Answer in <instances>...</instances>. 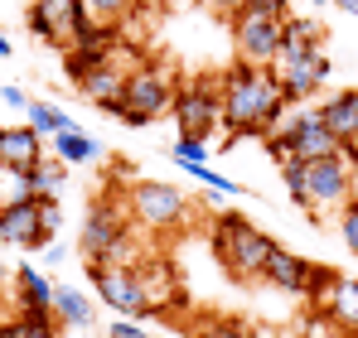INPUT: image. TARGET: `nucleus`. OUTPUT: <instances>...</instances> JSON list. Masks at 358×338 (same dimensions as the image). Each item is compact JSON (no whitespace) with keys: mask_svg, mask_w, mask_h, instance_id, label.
Wrapping results in <instances>:
<instances>
[{"mask_svg":"<svg viewBox=\"0 0 358 338\" xmlns=\"http://www.w3.org/2000/svg\"><path fill=\"white\" fill-rule=\"evenodd\" d=\"M10 54H15V44H10V39L0 34V58H10Z\"/></svg>","mask_w":358,"mask_h":338,"instance_id":"ea45409f","label":"nucleus"},{"mask_svg":"<svg viewBox=\"0 0 358 338\" xmlns=\"http://www.w3.org/2000/svg\"><path fill=\"white\" fill-rule=\"evenodd\" d=\"M266 155L276 160L281 169H291V165H300V150H296V140L286 135V126H276L271 135H266Z\"/></svg>","mask_w":358,"mask_h":338,"instance_id":"bb28decb","label":"nucleus"},{"mask_svg":"<svg viewBox=\"0 0 358 338\" xmlns=\"http://www.w3.org/2000/svg\"><path fill=\"white\" fill-rule=\"evenodd\" d=\"M281 179H286V193H291V203H296V208H305V213H310V189H305V174H300V165L281 169Z\"/></svg>","mask_w":358,"mask_h":338,"instance_id":"c756f323","label":"nucleus"},{"mask_svg":"<svg viewBox=\"0 0 358 338\" xmlns=\"http://www.w3.org/2000/svg\"><path fill=\"white\" fill-rule=\"evenodd\" d=\"M300 174L310 189V213H339L354 198V165L344 160V150L324 160H300Z\"/></svg>","mask_w":358,"mask_h":338,"instance_id":"423d86ee","label":"nucleus"},{"mask_svg":"<svg viewBox=\"0 0 358 338\" xmlns=\"http://www.w3.org/2000/svg\"><path fill=\"white\" fill-rule=\"evenodd\" d=\"M286 92H281V78L262 63H238L223 73V126H228V140H218L223 150L233 145V135H271L286 116Z\"/></svg>","mask_w":358,"mask_h":338,"instance_id":"f257e3e1","label":"nucleus"},{"mask_svg":"<svg viewBox=\"0 0 358 338\" xmlns=\"http://www.w3.org/2000/svg\"><path fill=\"white\" fill-rule=\"evenodd\" d=\"M121 97H126V107L117 121H126V126H150L155 116L175 112V87H170L165 68H131Z\"/></svg>","mask_w":358,"mask_h":338,"instance_id":"20e7f679","label":"nucleus"},{"mask_svg":"<svg viewBox=\"0 0 358 338\" xmlns=\"http://www.w3.org/2000/svg\"><path fill=\"white\" fill-rule=\"evenodd\" d=\"M271 251H276V242L266 232H257L238 213H218V223H213V256L223 261V271L233 281H262Z\"/></svg>","mask_w":358,"mask_h":338,"instance_id":"f03ea898","label":"nucleus"},{"mask_svg":"<svg viewBox=\"0 0 358 338\" xmlns=\"http://www.w3.org/2000/svg\"><path fill=\"white\" fill-rule=\"evenodd\" d=\"M310 276H315V266H310L305 256H291L286 247H276V251L266 256V271H262V281L286 290V295H305V290H310Z\"/></svg>","mask_w":358,"mask_h":338,"instance_id":"2eb2a0df","label":"nucleus"},{"mask_svg":"<svg viewBox=\"0 0 358 338\" xmlns=\"http://www.w3.org/2000/svg\"><path fill=\"white\" fill-rule=\"evenodd\" d=\"M170 160L175 165H208V145L199 135H179L175 145H170Z\"/></svg>","mask_w":358,"mask_h":338,"instance_id":"cd10ccee","label":"nucleus"},{"mask_svg":"<svg viewBox=\"0 0 358 338\" xmlns=\"http://www.w3.org/2000/svg\"><path fill=\"white\" fill-rule=\"evenodd\" d=\"M5 276H10V271H5V261H0V285H5Z\"/></svg>","mask_w":358,"mask_h":338,"instance_id":"a19ab883","label":"nucleus"},{"mask_svg":"<svg viewBox=\"0 0 358 338\" xmlns=\"http://www.w3.org/2000/svg\"><path fill=\"white\" fill-rule=\"evenodd\" d=\"M320 314H329V324L339 329V334H354L358 338V281H339L329 285V300H324V309Z\"/></svg>","mask_w":358,"mask_h":338,"instance_id":"f3484780","label":"nucleus"},{"mask_svg":"<svg viewBox=\"0 0 358 338\" xmlns=\"http://www.w3.org/2000/svg\"><path fill=\"white\" fill-rule=\"evenodd\" d=\"M320 116H324V126H329L339 140L358 135V87H349V92H334L329 102H320Z\"/></svg>","mask_w":358,"mask_h":338,"instance_id":"a211bd4d","label":"nucleus"},{"mask_svg":"<svg viewBox=\"0 0 358 338\" xmlns=\"http://www.w3.org/2000/svg\"><path fill=\"white\" fill-rule=\"evenodd\" d=\"M44 140L49 135H39L29 121L24 126H0V169H10V174L34 169L44 160Z\"/></svg>","mask_w":358,"mask_h":338,"instance_id":"4468645a","label":"nucleus"},{"mask_svg":"<svg viewBox=\"0 0 358 338\" xmlns=\"http://www.w3.org/2000/svg\"><path fill=\"white\" fill-rule=\"evenodd\" d=\"M54 314H59V329H63V324H73V329H92V319H97L92 300H87L83 290H73V285H54Z\"/></svg>","mask_w":358,"mask_h":338,"instance_id":"6ab92c4d","label":"nucleus"},{"mask_svg":"<svg viewBox=\"0 0 358 338\" xmlns=\"http://www.w3.org/2000/svg\"><path fill=\"white\" fill-rule=\"evenodd\" d=\"M107 338H150V334L141 329V319H126V314H121V319H112Z\"/></svg>","mask_w":358,"mask_h":338,"instance_id":"7c9ffc66","label":"nucleus"},{"mask_svg":"<svg viewBox=\"0 0 358 338\" xmlns=\"http://www.w3.org/2000/svg\"><path fill=\"white\" fill-rule=\"evenodd\" d=\"M194 203H199V208H208V213H228V203H223V193H218V189H208V193H199Z\"/></svg>","mask_w":358,"mask_h":338,"instance_id":"473e14b6","label":"nucleus"},{"mask_svg":"<svg viewBox=\"0 0 358 338\" xmlns=\"http://www.w3.org/2000/svg\"><path fill=\"white\" fill-rule=\"evenodd\" d=\"M63 184H68V160H39V165L29 169V189H34V198H59Z\"/></svg>","mask_w":358,"mask_h":338,"instance_id":"5701e85b","label":"nucleus"},{"mask_svg":"<svg viewBox=\"0 0 358 338\" xmlns=\"http://www.w3.org/2000/svg\"><path fill=\"white\" fill-rule=\"evenodd\" d=\"M121 237H131V213L117 208V203H97V208L83 218V237H78V247H83L87 261H107V251L117 247Z\"/></svg>","mask_w":358,"mask_h":338,"instance_id":"1a4fd4ad","label":"nucleus"},{"mask_svg":"<svg viewBox=\"0 0 358 338\" xmlns=\"http://www.w3.org/2000/svg\"><path fill=\"white\" fill-rule=\"evenodd\" d=\"M334 5H339L344 15H358V0H334Z\"/></svg>","mask_w":358,"mask_h":338,"instance_id":"58836bf2","label":"nucleus"},{"mask_svg":"<svg viewBox=\"0 0 358 338\" xmlns=\"http://www.w3.org/2000/svg\"><path fill=\"white\" fill-rule=\"evenodd\" d=\"M78 92H83L87 102H97V112H102V107H112V102H121V92H126V68H117L112 58H107V63H97V68L78 82Z\"/></svg>","mask_w":358,"mask_h":338,"instance_id":"dca6fc26","label":"nucleus"},{"mask_svg":"<svg viewBox=\"0 0 358 338\" xmlns=\"http://www.w3.org/2000/svg\"><path fill=\"white\" fill-rule=\"evenodd\" d=\"M136 276H141V285H145V295H150V304H155V309H160V300L179 295V290H175V271H170V261H160V256L136 261Z\"/></svg>","mask_w":358,"mask_h":338,"instance_id":"4be33fe9","label":"nucleus"},{"mask_svg":"<svg viewBox=\"0 0 358 338\" xmlns=\"http://www.w3.org/2000/svg\"><path fill=\"white\" fill-rule=\"evenodd\" d=\"M233 44H238L242 63L271 68V58L281 49V15H271V10H238L233 15Z\"/></svg>","mask_w":358,"mask_h":338,"instance_id":"6e6552de","label":"nucleus"},{"mask_svg":"<svg viewBox=\"0 0 358 338\" xmlns=\"http://www.w3.org/2000/svg\"><path fill=\"white\" fill-rule=\"evenodd\" d=\"M0 242L24 247V251H39V247L49 242L44 218H39V198H15V203H0Z\"/></svg>","mask_w":358,"mask_h":338,"instance_id":"9b49d317","label":"nucleus"},{"mask_svg":"<svg viewBox=\"0 0 358 338\" xmlns=\"http://www.w3.org/2000/svg\"><path fill=\"white\" fill-rule=\"evenodd\" d=\"M247 0H213V10H223V15H238Z\"/></svg>","mask_w":358,"mask_h":338,"instance_id":"e433bc0d","label":"nucleus"},{"mask_svg":"<svg viewBox=\"0 0 358 338\" xmlns=\"http://www.w3.org/2000/svg\"><path fill=\"white\" fill-rule=\"evenodd\" d=\"M24 121H29L39 135H54V131H63V126H73V121H68V112L49 107V102H29V107H24Z\"/></svg>","mask_w":358,"mask_h":338,"instance_id":"393cba45","label":"nucleus"},{"mask_svg":"<svg viewBox=\"0 0 358 338\" xmlns=\"http://www.w3.org/2000/svg\"><path fill=\"white\" fill-rule=\"evenodd\" d=\"M87 276H92V285H97V295H102L107 309H117V314H126V319H150V314H155V304H150L145 285H141V276H136V266L87 261Z\"/></svg>","mask_w":358,"mask_h":338,"instance_id":"39448f33","label":"nucleus"},{"mask_svg":"<svg viewBox=\"0 0 358 338\" xmlns=\"http://www.w3.org/2000/svg\"><path fill=\"white\" fill-rule=\"evenodd\" d=\"M0 107H10V112H24V107H29V97H24V87H15V82H5V87H0Z\"/></svg>","mask_w":358,"mask_h":338,"instance_id":"2f4dec72","label":"nucleus"},{"mask_svg":"<svg viewBox=\"0 0 358 338\" xmlns=\"http://www.w3.org/2000/svg\"><path fill=\"white\" fill-rule=\"evenodd\" d=\"M83 10H87L97 24H121V20L136 10V0H83Z\"/></svg>","mask_w":358,"mask_h":338,"instance_id":"a878e982","label":"nucleus"},{"mask_svg":"<svg viewBox=\"0 0 358 338\" xmlns=\"http://www.w3.org/2000/svg\"><path fill=\"white\" fill-rule=\"evenodd\" d=\"M339 232H344V247L358 256V198H349V203L339 208Z\"/></svg>","mask_w":358,"mask_h":338,"instance_id":"c85d7f7f","label":"nucleus"},{"mask_svg":"<svg viewBox=\"0 0 358 338\" xmlns=\"http://www.w3.org/2000/svg\"><path fill=\"white\" fill-rule=\"evenodd\" d=\"M83 15H87L83 0H34V10H29V29H34L39 39H49V44H68Z\"/></svg>","mask_w":358,"mask_h":338,"instance_id":"ddd939ff","label":"nucleus"},{"mask_svg":"<svg viewBox=\"0 0 358 338\" xmlns=\"http://www.w3.org/2000/svg\"><path fill=\"white\" fill-rule=\"evenodd\" d=\"M189 338H252V324H238V319H218V314H203V319H194Z\"/></svg>","mask_w":358,"mask_h":338,"instance_id":"b1692460","label":"nucleus"},{"mask_svg":"<svg viewBox=\"0 0 358 338\" xmlns=\"http://www.w3.org/2000/svg\"><path fill=\"white\" fill-rule=\"evenodd\" d=\"M126 213H131V223L150 227V232H179L194 213V198H184L175 184L136 179L131 193H126Z\"/></svg>","mask_w":358,"mask_h":338,"instance_id":"7ed1b4c3","label":"nucleus"},{"mask_svg":"<svg viewBox=\"0 0 358 338\" xmlns=\"http://www.w3.org/2000/svg\"><path fill=\"white\" fill-rule=\"evenodd\" d=\"M49 140H54V155L68 160V165H87V160H97V155H102V145H97L83 126H63V131H54Z\"/></svg>","mask_w":358,"mask_h":338,"instance_id":"aec40b11","label":"nucleus"},{"mask_svg":"<svg viewBox=\"0 0 358 338\" xmlns=\"http://www.w3.org/2000/svg\"><path fill=\"white\" fill-rule=\"evenodd\" d=\"M15 285H20V309H54V281L34 266H20L15 271Z\"/></svg>","mask_w":358,"mask_h":338,"instance_id":"412c9836","label":"nucleus"},{"mask_svg":"<svg viewBox=\"0 0 358 338\" xmlns=\"http://www.w3.org/2000/svg\"><path fill=\"white\" fill-rule=\"evenodd\" d=\"M175 121L179 135H208L213 126H223V78H199L194 87H184L175 97Z\"/></svg>","mask_w":358,"mask_h":338,"instance_id":"0eeeda50","label":"nucleus"},{"mask_svg":"<svg viewBox=\"0 0 358 338\" xmlns=\"http://www.w3.org/2000/svg\"><path fill=\"white\" fill-rule=\"evenodd\" d=\"M184 169H189V179H199V184H213V179H218L208 165H184Z\"/></svg>","mask_w":358,"mask_h":338,"instance_id":"c9c22d12","label":"nucleus"},{"mask_svg":"<svg viewBox=\"0 0 358 338\" xmlns=\"http://www.w3.org/2000/svg\"><path fill=\"white\" fill-rule=\"evenodd\" d=\"M329 73H334V63L324 49H310V54H300L291 68H281L276 78H281V92H286V102L300 107V102H310L324 82H329Z\"/></svg>","mask_w":358,"mask_h":338,"instance_id":"9d476101","label":"nucleus"},{"mask_svg":"<svg viewBox=\"0 0 358 338\" xmlns=\"http://www.w3.org/2000/svg\"><path fill=\"white\" fill-rule=\"evenodd\" d=\"M44 261H49V266H63V261H68V247H49V256H44Z\"/></svg>","mask_w":358,"mask_h":338,"instance_id":"4c0bfd02","label":"nucleus"},{"mask_svg":"<svg viewBox=\"0 0 358 338\" xmlns=\"http://www.w3.org/2000/svg\"><path fill=\"white\" fill-rule=\"evenodd\" d=\"M310 5H324V0H310Z\"/></svg>","mask_w":358,"mask_h":338,"instance_id":"79ce46f5","label":"nucleus"},{"mask_svg":"<svg viewBox=\"0 0 358 338\" xmlns=\"http://www.w3.org/2000/svg\"><path fill=\"white\" fill-rule=\"evenodd\" d=\"M24 319V314H20ZM20 338H59V329H34L29 319H24V329H20Z\"/></svg>","mask_w":358,"mask_h":338,"instance_id":"f704fd0d","label":"nucleus"},{"mask_svg":"<svg viewBox=\"0 0 358 338\" xmlns=\"http://www.w3.org/2000/svg\"><path fill=\"white\" fill-rule=\"evenodd\" d=\"M286 135L296 140L300 160H324V155H339V150H344V140L324 126L320 107H300V112L291 116V126H286Z\"/></svg>","mask_w":358,"mask_h":338,"instance_id":"f8f14e48","label":"nucleus"},{"mask_svg":"<svg viewBox=\"0 0 358 338\" xmlns=\"http://www.w3.org/2000/svg\"><path fill=\"white\" fill-rule=\"evenodd\" d=\"M242 10H271V15H286V0H247Z\"/></svg>","mask_w":358,"mask_h":338,"instance_id":"72a5a7b5","label":"nucleus"}]
</instances>
